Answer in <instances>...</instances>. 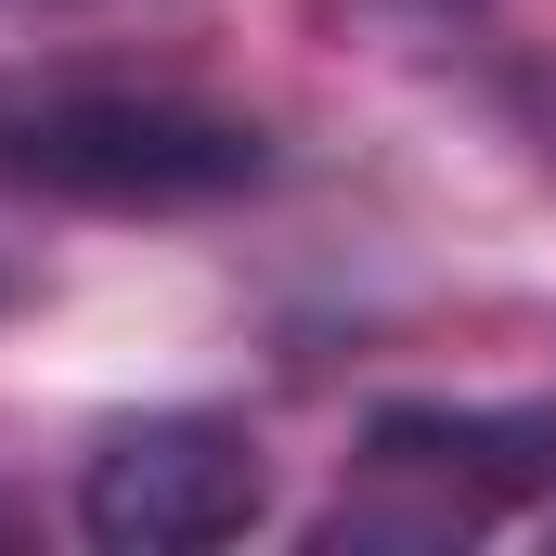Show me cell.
<instances>
[{"instance_id": "1", "label": "cell", "mask_w": 556, "mask_h": 556, "mask_svg": "<svg viewBox=\"0 0 556 556\" xmlns=\"http://www.w3.org/2000/svg\"><path fill=\"white\" fill-rule=\"evenodd\" d=\"M260 168H273L260 117L194 91H130V78L0 91V181L52 207H220Z\"/></svg>"}, {"instance_id": "2", "label": "cell", "mask_w": 556, "mask_h": 556, "mask_svg": "<svg viewBox=\"0 0 556 556\" xmlns=\"http://www.w3.org/2000/svg\"><path fill=\"white\" fill-rule=\"evenodd\" d=\"M273 505V466L233 415H130L78 453V531L117 556H207L247 544Z\"/></svg>"}, {"instance_id": "3", "label": "cell", "mask_w": 556, "mask_h": 556, "mask_svg": "<svg viewBox=\"0 0 556 556\" xmlns=\"http://www.w3.org/2000/svg\"><path fill=\"white\" fill-rule=\"evenodd\" d=\"M363 453H376V479L427 492L415 531H466L479 505L556 479V415H453V402H402V415H376Z\"/></svg>"}]
</instances>
